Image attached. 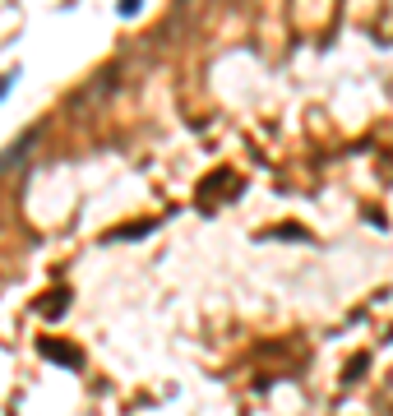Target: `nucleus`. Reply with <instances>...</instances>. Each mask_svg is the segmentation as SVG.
<instances>
[{"mask_svg": "<svg viewBox=\"0 0 393 416\" xmlns=\"http://www.w3.org/2000/svg\"><path fill=\"white\" fill-rule=\"evenodd\" d=\"M42 352L51 356L56 365H70V370H79V352H74V347H65V342H51V338H42Z\"/></svg>", "mask_w": 393, "mask_h": 416, "instance_id": "f257e3e1", "label": "nucleus"}, {"mask_svg": "<svg viewBox=\"0 0 393 416\" xmlns=\"http://www.w3.org/2000/svg\"><path fill=\"white\" fill-rule=\"evenodd\" d=\"M19 84V69H9V74H0V102H5V97H9V88H14Z\"/></svg>", "mask_w": 393, "mask_h": 416, "instance_id": "f03ea898", "label": "nucleus"}, {"mask_svg": "<svg viewBox=\"0 0 393 416\" xmlns=\"http://www.w3.org/2000/svg\"><path fill=\"white\" fill-rule=\"evenodd\" d=\"M139 5L144 0H121V14H139Z\"/></svg>", "mask_w": 393, "mask_h": 416, "instance_id": "7ed1b4c3", "label": "nucleus"}]
</instances>
